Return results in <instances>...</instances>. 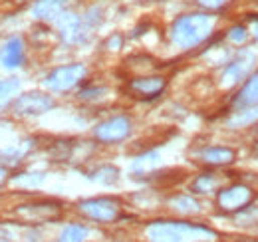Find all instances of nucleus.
I'll use <instances>...</instances> for the list:
<instances>
[{
  "label": "nucleus",
  "mask_w": 258,
  "mask_h": 242,
  "mask_svg": "<svg viewBox=\"0 0 258 242\" xmlns=\"http://www.w3.org/2000/svg\"><path fill=\"white\" fill-rule=\"evenodd\" d=\"M149 242H209L215 232L207 226L177 222V220H157L147 226Z\"/></svg>",
  "instance_id": "f257e3e1"
},
{
  "label": "nucleus",
  "mask_w": 258,
  "mask_h": 242,
  "mask_svg": "<svg viewBox=\"0 0 258 242\" xmlns=\"http://www.w3.org/2000/svg\"><path fill=\"white\" fill-rule=\"evenodd\" d=\"M215 26V18L205 12H193L179 16L171 26V40L175 46L189 50L205 42Z\"/></svg>",
  "instance_id": "f03ea898"
},
{
  "label": "nucleus",
  "mask_w": 258,
  "mask_h": 242,
  "mask_svg": "<svg viewBox=\"0 0 258 242\" xmlns=\"http://www.w3.org/2000/svg\"><path fill=\"white\" fill-rule=\"evenodd\" d=\"M80 212L92 220L97 222H115L121 216V205L117 199L111 197H97V199H88L78 205Z\"/></svg>",
  "instance_id": "7ed1b4c3"
},
{
  "label": "nucleus",
  "mask_w": 258,
  "mask_h": 242,
  "mask_svg": "<svg viewBox=\"0 0 258 242\" xmlns=\"http://www.w3.org/2000/svg\"><path fill=\"white\" fill-rule=\"evenodd\" d=\"M254 199V191L246 185H230V187H225L219 191L217 195V207L219 211L223 212H230V214H236L238 211L246 209Z\"/></svg>",
  "instance_id": "20e7f679"
},
{
  "label": "nucleus",
  "mask_w": 258,
  "mask_h": 242,
  "mask_svg": "<svg viewBox=\"0 0 258 242\" xmlns=\"http://www.w3.org/2000/svg\"><path fill=\"white\" fill-rule=\"evenodd\" d=\"M86 76V66L84 64H68L60 66L54 72H50L46 76V88L52 91H68L74 86H78Z\"/></svg>",
  "instance_id": "39448f33"
},
{
  "label": "nucleus",
  "mask_w": 258,
  "mask_h": 242,
  "mask_svg": "<svg viewBox=\"0 0 258 242\" xmlns=\"http://www.w3.org/2000/svg\"><path fill=\"white\" fill-rule=\"evenodd\" d=\"M131 135V119L125 115H117L101 121L94 129V137L101 143H119Z\"/></svg>",
  "instance_id": "423d86ee"
},
{
  "label": "nucleus",
  "mask_w": 258,
  "mask_h": 242,
  "mask_svg": "<svg viewBox=\"0 0 258 242\" xmlns=\"http://www.w3.org/2000/svg\"><path fill=\"white\" fill-rule=\"evenodd\" d=\"M54 99L42 91H28L24 95H20L14 101V113L16 115H42L46 111H50L54 107Z\"/></svg>",
  "instance_id": "0eeeda50"
},
{
  "label": "nucleus",
  "mask_w": 258,
  "mask_h": 242,
  "mask_svg": "<svg viewBox=\"0 0 258 242\" xmlns=\"http://www.w3.org/2000/svg\"><path fill=\"white\" fill-rule=\"evenodd\" d=\"M62 214V207L58 203H34V205H24L16 211V216L32 222V224H40V222H50L60 218Z\"/></svg>",
  "instance_id": "6e6552de"
},
{
  "label": "nucleus",
  "mask_w": 258,
  "mask_h": 242,
  "mask_svg": "<svg viewBox=\"0 0 258 242\" xmlns=\"http://www.w3.org/2000/svg\"><path fill=\"white\" fill-rule=\"evenodd\" d=\"M56 22H58V28H60L62 38H64L68 44H78V42H82L86 38L88 24L78 14H74V12H62Z\"/></svg>",
  "instance_id": "1a4fd4ad"
},
{
  "label": "nucleus",
  "mask_w": 258,
  "mask_h": 242,
  "mask_svg": "<svg viewBox=\"0 0 258 242\" xmlns=\"http://www.w3.org/2000/svg\"><path fill=\"white\" fill-rule=\"evenodd\" d=\"M165 86H167V80L161 76H143V78L129 80L127 90L139 99H153L165 90Z\"/></svg>",
  "instance_id": "9d476101"
},
{
  "label": "nucleus",
  "mask_w": 258,
  "mask_h": 242,
  "mask_svg": "<svg viewBox=\"0 0 258 242\" xmlns=\"http://www.w3.org/2000/svg\"><path fill=\"white\" fill-rule=\"evenodd\" d=\"M254 66V54L250 52H240L234 60L226 66L225 74H223V80H225V86H232V84H238L240 80H244L250 70Z\"/></svg>",
  "instance_id": "9b49d317"
},
{
  "label": "nucleus",
  "mask_w": 258,
  "mask_h": 242,
  "mask_svg": "<svg viewBox=\"0 0 258 242\" xmlns=\"http://www.w3.org/2000/svg\"><path fill=\"white\" fill-rule=\"evenodd\" d=\"M24 62V42L20 38H10L0 48V66L6 70H14Z\"/></svg>",
  "instance_id": "f8f14e48"
},
{
  "label": "nucleus",
  "mask_w": 258,
  "mask_h": 242,
  "mask_svg": "<svg viewBox=\"0 0 258 242\" xmlns=\"http://www.w3.org/2000/svg\"><path fill=\"white\" fill-rule=\"evenodd\" d=\"M236 159V151L228 147H207L199 153V161L211 167H225Z\"/></svg>",
  "instance_id": "ddd939ff"
},
{
  "label": "nucleus",
  "mask_w": 258,
  "mask_h": 242,
  "mask_svg": "<svg viewBox=\"0 0 258 242\" xmlns=\"http://www.w3.org/2000/svg\"><path fill=\"white\" fill-rule=\"evenodd\" d=\"M234 107L236 109H244V107H256L258 105V72H254L244 86L240 88L238 95L234 97Z\"/></svg>",
  "instance_id": "4468645a"
},
{
  "label": "nucleus",
  "mask_w": 258,
  "mask_h": 242,
  "mask_svg": "<svg viewBox=\"0 0 258 242\" xmlns=\"http://www.w3.org/2000/svg\"><path fill=\"white\" fill-rule=\"evenodd\" d=\"M66 10V0H36L32 6L34 18L38 20H58Z\"/></svg>",
  "instance_id": "2eb2a0df"
},
{
  "label": "nucleus",
  "mask_w": 258,
  "mask_h": 242,
  "mask_svg": "<svg viewBox=\"0 0 258 242\" xmlns=\"http://www.w3.org/2000/svg\"><path fill=\"white\" fill-rule=\"evenodd\" d=\"M161 159H159V153L157 151H149L141 157H137L131 165V173L137 175V177H145V175H151L157 167H159Z\"/></svg>",
  "instance_id": "dca6fc26"
},
{
  "label": "nucleus",
  "mask_w": 258,
  "mask_h": 242,
  "mask_svg": "<svg viewBox=\"0 0 258 242\" xmlns=\"http://www.w3.org/2000/svg\"><path fill=\"white\" fill-rule=\"evenodd\" d=\"M20 91V82L16 78H8V80H0V107L8 105L14 95H18Z\"/></svg>",
  "instance_id": "f3484780"
},
{
  "label": "nucleus",
  "mask_w": 258,
  "mask_h": 242,
  "mask_svg": "<svg viewBox=\"0 0 258 242\" xmlns=\"http://www.w3.org/2000/svg\"><path fill=\"white\" fill-rule=\"evenodd\" d=\"M88 238V228L82 224H70L60 234L58 242H84Z\"/></svg>",
  "instance_id": "a211bd4d"
},
{
  "label": "nucleus",
  "mask_w": 258,
  "mask_h": 242,
  "mask_svg": "<svg viewBox=\"0 0 258 242\" xmlns=\"http://www.w3.org/2000/svg\"><path fill=\"white\" fill-rule=\"evenodd\" d=\"M217 187H219V179H217L213 173H207V175H201V177L193 183L191 189H193L195 193H199V195H209V193L217 191Z\"/></svg>",
  "instance_id": "6ab92c4d"
},
{
  "label": "nucleus",
  "mask_w": 258,
  "mask_h": 242,
  "mask_svg": "<svg viewBox=\"0 0 258 242\" xmlns=\"http://www.w3.org/2000/svg\"><path fill=\"white\" fill-rule=\"evenodd\" d=\"M171 207H173L175 211L187 212V214H191V212H199V203H197L195 199H191V197H185V195L175 197V199L171 201Z\"/></svg>",
  "instance_id": "aec40b11"
},
{
  "label": "nucleus",
  "mask_w": 258,
  "mask_h": 242,
  "mask_svg": "<svg viewBox=\"0 0 258 242\" xmlns=\"http://www.w3.org/2000/svg\"><path fill=\"white\" fill-rule=\"evenodd\" d=\"M117 177H119V171L115 169V167H101V169H97L96 173L92 175V179L94 181H99V183H115L117 181Z\"/></svg>",
  "instance_id": "412c9836"
},
{
  "label": "nucleus",
  "mask_w": 258,
  "mask_h": 242,
  "mask_svg": "<svg viewBox=\"0 0 258 242\" xmlns=\"http://www.w3.org/2000/svg\"><path fill=\"white\" fill-rule=\"evenodd\" d=\"M238 224H258V207H246L242 211L236 212Z\"/></svg>",
  "instance_id": "4be33fe9"
},
{
  "label": "nucleus",
  "mask_w": 258,
  "mask_h": 242,
  "mask_svg": "<svg viewBox=\"0 0 258 242\" xmlns=\"http://www.w3.org/2000/svg\"><path fill=\"white\" fill-rule=\"evenodd\" d=\"M256 115H258V111L256 109H252V107L238 109V111H236V115L230 119V125H248V123L254 119Z\"/></svg>",
  "instance_id": "5701e85b"
},
{
  "label": "nucleus",
  "mask_w": 258,
  "mask_h": 242,
  "mask_svg": "<svg viewBox=\"0 0 258 242\" xmlns=\"http://www.w3.org/2000/svg\"><path fill=\"white\" fill-rule=\"evenodd\" d=\"M228 0H197V4L199 6H203L205 10H219V8H223Z\"/></svg>",
  "instance_id": "b1692460"
},
{
  "label": "nucleus",
  "mask_w": 258,
  "mask_h": 242,
  "mask_svg": "<svg viewBox=\"0 0 258 242\" xmlns=\"http://www.w3.org/2000/svg\"><path fill=\"white\" fill-rule=\"evenodd\" d=\"M246 36H248V34H246V30H244L242 26H236V28L230 30V40H232L234 44H242V42L246 40Z\"/></svg>",
  "instance_id": "393cba45"
},
{
  "label": "nucleus",
  "mask_w": 258,
  "mask_h": 242,
  "mask_svg": "<svg viewBox=\"0 0 258 242\" xmlns=\"http://www.w3.org/2000/svg\"><path fill=\"white\" fill-rule=\"evenodd\" d=\"M4 179H6V171H4L2 167H0V183L4 181Z\"/></svg>",
  "instance_id": "a878e982"
},
{
  "label": "nucleus",
  "mask_w": 258,
  "mask_h": 242,
  "mask_svg": "<svg viewBox=\"0 0 258 242\" xmlns=\"http://www.w3.org/2000/svg\"><path fill=\"white\" fill-rule=\"evenodd\" d=\"M6 238H8V236H6L4 232H0V242H8V240H6Z\"/></svg>",
  "instance_id": "bb28decb"
},
{
  "label": "nucleus",
  "mask_w": 258,
  "mask_h": 242,
  "mask_svg": "<svg viewBox=\"0 0 258 242\" xmlns=\"http://www.w3.org/2000/svg\"><path fill=\"white\" fill-rule=\"evenodd\" d=\"M254 157H256V159H258V145H256V147H254Z\"/></svg>",
  "instance_id": "cd10ccee"
},
{
  "label": "nucleus",
  "mask_w": 258,
  "mask_h": 242,
  "mask_svg": "<svg viewBox=\"0 0 258 242\" xmlns=\"http://www.w3.org/2000/svg\"><path fill=\"white\" fill-rule=\"evenodd\" d=\"M256 139H258V125H256Z\"/></svg>",
  "instance_id": "c85d7f7f"
}]
</instances>
